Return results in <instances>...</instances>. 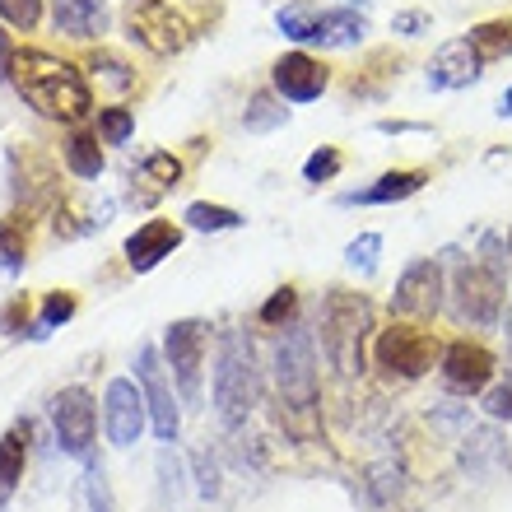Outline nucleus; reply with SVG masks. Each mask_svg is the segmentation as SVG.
<instances>
[{
    "label": "nucleus",
    "mask_w": 512,
    "mask_h": 512,
    "mask_svg": "<svg viewBox=\"0 0 512 512\" xmlns=\"http://www.w3.org/2000/svg\"><path fill=\"white\" fill-rule=\"evenodd\" d=\"M10 84L28 108H38L52 122L75 126L94 112V94H89L80 70L52 52H38V47H24L10 56Z\"/></svg>",
    "instance_id": "1"
},
{
    "label": "nucleus",
    "mask_w": 512,
    "mask_h": 512,
    "mask_svg": "<svg viewBox=\"0 0 512 512\" xmlns=\"http://www.w3.org/2000/svg\"><path fill=\"white\" fill-rule=\"evenodd\" d=\"M373 331V308L364 294H345L331 289L322 303V354L331 359L340 378H359L364 373V340Z\"/></svg>",
    "instance_id": "2"
},
{
    "label": "nucleus",
    "mask_w": 512,
    "mask_h": 512,
    "mask_svg": "<svg viewBox=\"0 0 512 512\" xmlns=\"http://www.w3.org/2000/svg\"><path fill=\"white\" fill-rule=\"evenodd\" d=\"M261 401V368L256 350L243 331H229L219 340V364H215V410L224 424H243Z\"/></svg>",
    "instance_id": "3"
},
{
    "label": "nucleus",
    "mask_w": 512,
    "mask_h": 512,
    "mask_svg": "<svg viewBox=\"0 0 512 512\" xmlns=\"http://www.w3.org/2000/svg\"><path fill=\"white\" fill-rule=\"evenodd\" d=\"M275 387L289 415L308 419L317 410V345H312V331H303L298 322H289L284 336L275 340Z\"/></svg>",
    "instance_id": "4"
},
{
    "label": "nucleus",
    "mask_w": 512,
    "mask_h": 512,
    "mask_svg": "<svg viewBox=\"0 0 512 512\" xmlns=\"http://www.w3.org/2000/svg\"><path fill=\"white\" fill-rule=\"evenodd\" d=\"M275 24L284 38L312 47H354L368 33V19L359 10H317V5H284Z\"/></svg>",
    "instance_id": "5"
},
{
    "label": "nucleus",
    "mask_w": 512,
    "mask_h": 512,
    "mask_svg": "<svg viewBox=\"0 0 512 512\" xmlns=\"http://www.w3.org/2000/svg\"><path fill=\"white\" fill-rule=\"evenodd\" d=\"M503 294H508V275L489 261H471V266H457L452 275V303H457V317L471 326H494L503 312Z\"/></svg>",
    "instance_id": "6"
},
{
    "label": "nucleus",
    "mask_w": 512,
    "mask_h": 512,
    "mask_svg": "<svg viewBox=\"0 0 512 512\" xmlns=\"http://www.w3.org/2000/svg\"><path fill=\"white\" fill-rule=\"evenodd\" d=\"M378 368L387 378H424L433 364H443V350H438V340L429 331H419V326H387L378 331Z\"/></svg>",
    "instance_id": "7"
},
{
    "label": "nucleus",
    "mask_w": 512,
    "mask_h": 512,
    "mask_svg": "<svg viewBox=\"0 0 512 512\" xmlns=\"http://www.w3.org/2000/svg\"><path fill=\"white\" fill-rule=\"evenodd\" d=\"M205 345H210V326L187 317V322H173L168 336H163V359L173 368V382L182 391V401L196 405L201 401V378H205Z\"/></svg>",
    "instance_id": "8"
},
{
    "label": "nucleus",
    "mask_w": 512,
    "mask_h": 512,
    "mask_svg": "<svg viewBox=\"0 0 512 512\" xmlns=\"http://www.w3.org/2000/svg\"><path fill=\"white\" fill-rule=\"evenodd\" d=\"M126 33L154 56H173L191 42L187 19L168 0H131L126 5Z\"/></svg>",
    "instance_id": "9"
},
{
    "label": "nucleus",
    "mask_w": 512,
    "mask_h": 512,
    "mask_svg": "<svg viewBox=\"0 0 512 512\" xmlns=\"http://www.w3.org/2000/svg\"><path fill=\"white\" fill-rule=\"evenodd\" d=\"M52 424H56V447L75 461H89L94 452V396L84 387H66L61 396L52 401Z\"/></svg>",
    "instance_id": "10"
},
{
    "label": "nucleus",
    "mask_w": 512,
    "mask_h": 512,
    "mask_svg": "<svg viewBox=\"0 0 512 512\" xmlns=\"http://www.w3.org/2000/svg\"><path fill=\"white\" fill-rule=\"evenodd\" d=\"M443 308V266L438 261H410L396 280V294H391V312L405 317V322H429L433 312Z\"/></svg>",
    "instance_id": "11"
},
{
    "label": "nucleus",
    "mask_w": 512,
    "mask_h": 512,
    "mask_svg": "<svg viewBox=\"0 0 512 512\" xmlns=\"http://www.w3.org/2000/svg\"><path fill=\"white\" fill-rule=\"evenodd\" d=\"M10 182L14 201L24 205V215H38L61 196V177H56L52 159L38 149H10Z\"/></svg>",
    "instance_id": "12"
},
{
    "label": "nucleus",
    "mask_w": 512,
    "mask_h": 512,
    "mask_svg": "<svg viewBox=\"0 0 512 512\" xmlns=\"http://www.w3.org/2000/svg\"><path fill=\"white\" fill-rule=\"evenodd\" d=\"M135 378H140V391H145V405H149V424L159 433V443H177V405H173V387H168V373H163V359L154 345L135 354Z\"/></svg>",
    "instance_id": "13"
},
{
    "label": "nucleus",
    "mask_w": 512,
    "mask_h": 512,
    "mask_svg": "<svg viewBox=\"0 0 512 512\" xmlns=\"http://www.w3.org/2000/svg\"><path fill=\"white\" fill-rule=\"evenodd\" d=\"M443 382L447 391H457V396H480L494 378V354L485 345H475V340H452L443 350Z\"/></svg>",
    "instance_id": "14"
},
{
    "label": "nucleus",
    "mask_w": 512,
    "mask_h": 512,
    "mask_svg": "<svg viewBox=\"0 0 512 512\" xmlns=\"http://www.w3.org/2000/svg\"><path fill=\"white\" fill-rule=\"evenodd\" d=\"M270 80H275V94L284 103H312V98L326 94V84H331V70L308 52H284L270 70Z\"/></svg>",
    "instance_id": "15"
},
{
    "label": "nucleus",
    "mask_w": 512,
    "mask_h": 512,
    "mask_svg": "<svg viewBox=\"0 0 512 512\" xmlns=\"http://www.w3.org/2000/svg\"><path fill=\"white\" fill-rule=\"evenodd\" d=\"M108 438L112 447H135L140 433H145V419H149V405H145V391L135 387L131 378H117L108 387Z\"/></svg>",
    "instance_id": "16"
},
{
    "label": "nucleus",
    "mask_w": 512,
    "mask_h": 512,
    "mask_svg": "<svg viewBox=\"0 0 512 512\" xmlns=\"http://www.w3.org/2000/svg\"><path fill=\"white\" fill-rule=\"evenodd\" d=\"M177 243H182V233H177L173 219H145L140 229L126 238V261H131V270H154L163 261V256H173Z\"/></svg>",
    "instance_id": "17"
},
{
    "label": "nucleus",
    "mask_w": 512,
    "mask_h": 512,
    "mask_svg": "<svg viewBox=\"0 0 512 512\" xmlns=\"http://www.w3.org/2000/svg\"><path fill=\"white\" fill-rule=\"evenodd\" d=\"M52 24L75 42H94L108 33V0H52Z\"/></svg>",
    "instance_id": "18"
},
{
    "label": "nucleus",
    "mask_w": 512,
    "mask_h": 512,
    "mask_svg": "<svg viewBox=\"0 0 512 512\" xmlns=\"http://www.w3.org/2000/svg\"><path fill=\"white\" fill-rule=\"evenodd\" d=\"M480 56H475V47L466 38L457 42H443L438 47V56H433V66H429V84L433 89H466V84L480 80Z\"/></svg>",
    "instance_id": "19"
},
{
    "label": "nucleus",
    "mask_w": 512,
    "mask_h": 512,
    "mask_svg": "<svg viewBox=\"0 0 512 512\" xmlns=\"http://www.w3.org/2000/svg\"><path fill=\"white\" fill-rule=\"evenodd\" d=\"M424 182H429L424 168H391V173H382L373 187L340 196V205H396V201H410L415 191H424Z\"/></svg>",
    "instance_id": "20"
},
{
    "label": "nucleus",
    "mask_w": 512,
    "mask_h": 512,
    "mask_svg": "<svg viewBox=\"0 0 512 512\" xmlns=\"http://www.w3.org/2000/svg\"><path fill=\"white\" fill-rule=\"evenodd\" d=\"M182 182V163L173 159V154H145V163H140V173L131 177V205H154L159 196H168V191Z\"/></svg>",
    "instance_id": "21"
},
{
    "label": "nucleus",
    "mask_w": 512,
    "mask_h": 512,
    "mask_svg": "<svg viewBox=\"0 0 512 512\" xmlns=\"http://www.w3.org/2000/svg\"><path fill=\"white\" fill-rule=\"evenodd\" d=\"M24 461H28V424L0 433V494H10L24 480Z\"/></svg>",
    "instance_id": "22"
},
{
    "label": "nucleus",
    "mask_w": 512,
    "mask_h": 512,
    "mask_svg": "<svg viewBox=\"0 0 512 512\" xmlns=\"http://www.w3.org/2000/svg\"><path fill=\"white\" fill-rule=\"evenodd\" d=\"M466 42L475 47V56L480 61H503V56H512V19H489V24H475L471 33H466Z\"/></svg>",
    "instance_id": "23"
},
{
    "label": "nucleus",
    "mask_w": 512,
    "mask_h": 512,
    "mask_svg": "<svg viewBox=\"0 0 512 512\" xmlns=\"http://www.w3.org/2000/svg\"><path fill=\"white\" fill-rule=\"evenodd\" d=\"M61 159L75 177H98L103 173V149H98V135L89 131H70L66 145H61Z\"/></svg>",
    "instance_id": "24"
},
{
    "label": "nucleus",
    "mask_w": 512,
    "mask_h": 512,
    "mask_svg": "<svg viewBox=\"0 0 512 512\" xmlns=\"http://www.w3.org/2000/svg\"><path fill=\"white\" fill-rule=\"evenodd\" d=\"M28 261V219L24 215H10L0 219V270H24Z\"/></svg>",
    "instance_id": "25"
},
{
    "label": "nucleus",
    "mask_w": 512,
    "mask_h": 512,
    "mask_svg": "<svg viewBox=\"0 0 512 512\" xmlns=\"http://www.w3.org/2000/svg\"><path fill=\"white\" fill-rule=\"evenodd\" d=\"M182 219H187L196 233H224V229H238V224H243L238 210H229V205H210V201L187 205V215Z\"/></svg>",
    "instance_id": "26"
},
{
    "label": "nucleus",
    "mask_w": 512,
    "mask_h": 512,
    "mask_svg": "<svg viewBox=\"0 0 512 512\" xmlns=\"http://www.w3.org/2000/svg\"><path fill=\"white\" fill-rule=\"evenodd\" d=\"M89 70H94V75H98V84H108L112 94H126V89H135V70L126 66L122 56L98 52L94 61H89Z\"/></svg>",
    "instance_id": "27"
},
{
    "label": "nucleus",
    "mask_w": 512,
    "mask_h": 512,
    "mask_svg": "<svg viewBox=\"0 0 512 512\" xmlns=\"http://www.w3.org/2000/svg\"><path fill=\"white\" fill-rule=\"evenodd\" d=\"M284 122H289V108H280L270 94H256L252 103H247V112H243L247 131H275V126H284Z\"/></svg>",
    "instance_id": "28"
},
{
    "label": "nucleus",
    "mask_w": 512,
    "mask_h": 512,
    "mask_svg": "<svg viewBox=\"0 0 512 512\" xmlns=\"http://www.w3.org/2000/svg\"><path fill=\"white\" fill-rule=\"evenodd\" d=\"M131 131H135L131 108H103V112H98V135H103L108 145H126V140H131Z\"/></svg>",
    "instance_id": "29"
},
{
    "label": "nucleus",
    "mask_w": 512,
    "mask_h": 512,
    "mask_svg": "<svg viewBox=\"0 0 512 512\" xmlns=\"http://www.w3.org/2000/svg\"><path fill=\"white\" fill-rule=\"evenodd\" d=\"M294 312H298V289H289V284H284V289H275V294H270V303L266 308H261V322L266 326H289L294 322Z\"/></svg>",
    "instance_id": "30"
},
{
    "label": "nucleus",
    "mask_w": 512,
    "mask_h": 512,
    "mask_svg": "<svg viewBox=\"0 0 512 512\" xmlns=\"http://www.w3.org/2000/svg\"><path fill=\"white\" fill-rule=\"evenodd\" d=\"M70 317H75V294L56 289V294H47V303H42V322H38V331H33V336H47L52 326L70 322Z\"/></svg>",
    "instance_id": "31"
},
{
    "label": "nucleus",
    "mask_w": 512,
    "mask_h": 512,
    "mask_svg": "<svg viewBox=\"0 0 512 512\" xmlns=\"http://www.w3.org/2000/svg\"><path fill=\"white\" fill-rule=\"evenodd\" d=\"M0 19L10 28H38V19H42V0H0Z\"/></svg>",
    "instance_id": "32"
},
{
    "label": "nucleus",
    "mask_w": 512,
    "mask_h": 512,
    "mask_svg": "<svg viewBox=\"0 0 512 512\" xmlns=\"http://www.w3.org/2000/svg\"><path fill=\"white\" fill-rule=\"evenodd\" d=\"M340 163H345V159H340V149L322 145L308 163H303V182H331V177L340 173Z\"/></svg>",
    "instance_id": "33"
},
{
    "label": "nucleus",
    "mask_w": 512,
    "mask_h": 512,
    "mask_svg": "<svg viewBox=\"0 0 512 512\" xmlns=\"http://www.w3.org/2000/svg\"><path fill=\"white\" fill-rule=\"evenodd\" d=\"M378 252H382V238H378V233H364V238H354V243L345 247V261H350L354 270H364V275H368V270L378 266Z\"/></svg>",
    "instance_id": "34"
},
{
    "label": "nucleus",
    "mask_w": 512,
    "mask_h": 512,
    "mask_svg": "<svg viewBox=\"0 0 512 512\" xmlns=\"http://www.w3.org/2000/svg\"><path fill=\"white\" fill-rule=\"evenodd\" d=\"M84 499H89V512H112V494H108V480H103V466H89V475H84Z\"/></svg>",
    "instance_id": "35"
},
{
    "label": "nucleus",
    "mask_w": 512,
    "mask_h": 512,
    "mask_svg": "<svg viewBox=\"0 0 512 512\" xmlns=\"http://www.w3.org/2000/svg\"><path fill=\"white\" fill-rule=\"evenodd\" d=\"M28 326V298L24 294H14L5 308H0V336H19Z\"/></svg>",
    "instance_id": "36"
},
{
    "label": "nucleus",
    "mask_w": 512,
    "mask_h": 512,
    "mask_svg": "<svg viewBox=\"0 0 512 512\" xmlns=\"http://www.w3.org/2000/svg\"><path fill=\"white\" fill-rule=\"evenodd\" d=\"M485 410L494 419H512V382H503V387H489L485 391Z\"/></svg>",
    "instance_id": "37"
},
{
    "label": "nucleus",
    "mask_w": 512,
    "mask_h": 512,
    "mask_svg": "<svg viewBox=\"0 0 512 512\" xmlns=\"http://www.w3.org/2000/svg\"><path fill=\"white\" fill-rule=\"evenodd\" d=\"M391 28H396V33H405V38H419V33L429 28V14H424V10H405V14H396V19H391Z\"/></svg>",
    "instance_id": "38"
},
{
    "label": "nucleus",
    "mask_w": 512,
    "mask_h": 512,
    "mask_svg": "<svg viewBox=\"0 0 512 512\" xmlns=\"http://www.w3.org/2000/svg\"><path fill=\"white\" fill-rule=\"evenodd\" d=\"M10 56H14V47H10V38H5V33H0V80H5V75H10Z\"/></svg>",
    "instance_id": "39"
},
{
    "label": "nucleus",
    "mask_w": 512,
    "mask_h": 512,
    "mask_svg": "<svg viewBox=\"0 0 512 512\" xmlns=\"http://www.w3.org/2000/svg\"><path fill=\"white\" fill-rule=\"evenodd\" d=\"M499 117H512V89L499 98Z\"/></svg>",
    "instance_id": "40"
},
{
    "label": "nucleus",
    "mask_w": 512,
    "mask_h": 512,
    "mask_svg": "<svg viewBox=\"0 0 512 512\" xmlns=\"http://www.w3.org/2000/svg\"><path fill=\"white\" fill-rule=\"evenodd\" d=\"M345 5H359V10H364V5H368V0H345Z\"/></svg>",
    "instance_id": "41"
},
{
    "label": "nucleus",
    "mask_w": 512,
    "mask_h": 512,
    "mask_svg": "<svg viewBox=\"0 0 512 512\" xmlns=\"http://www.w3.org/2000/svg\"><path fill=\"white\" fill-rule=\"evenodd\" d=\"M508 252H512V233H508Z\"/></svg>",
    "instance_id": "42"
}]
</instances>
